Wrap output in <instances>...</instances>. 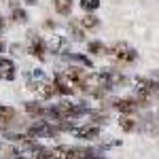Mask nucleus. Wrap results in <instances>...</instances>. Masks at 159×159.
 I'll use <instances>...</instances> for the list:
<instances>
[{
	"label": "nucleus",
	"mask_w": 159,
	"mask_h": 159,
	"mask_svg": "<svg viewBox=\"0 0 159 159\" xmlns=\"http://www.w3.org/2000/svg\"><path fill=\"white\" fill-rule=\"evenodd\" d=\"M25 79H28V81H25L28 89H30L36 98H40V100H51L55 93H57V87H55V83H53V79H49L47 74L43 72V70H38V68L30 70Z\"/></svg>",
	"instance_id": "nucleus-1"
},
{
	"label": "nucleus",
	"mask_w": 159,
	"mask_h": 159,
	"mask_svg": "<svg viewBox=\"0 0 159 159\" xmlns=\"http://www.w3.org/2000/svg\"><path fill=\"white\" fill-rule=\"evenodd\" d=\"M55 110H57L60 121H74L89 112V108L81 102H60V104H55Z\"/></svg>",
	"instance_id": "nucleus-2"
},
{
	"label": "nucleus",
	"mask_w": 159,
	"mask_h": 159,
	"mask_svg": "<svg viewBox=\"0 0 159 159\" xmlns=\"http://www.w3.org/2000/svg\"><path fill=\"white\" fill-rule=\"evenodd\" d=\"M159 96V83L151 76H138L136 79V98L151 102L153 98Z\"/></svg>",
	"instance_id": "nucleus-3"
},
{
	"label": "nucleus",
	"mask_w": 159,
	"mask_h": 159,
	"mask_svg": "<svg viewBox=\"0 0 159 159\" xmlns=\"http://www.w3.org/2000/svg\"><path fill=\"white\" fill-rule=\"evenodd\" d=\"M108 55L115 61H119V64H134L138 60V51L132 45H127V43H115V45H110Z\"/></svg>",
	"instance_id": "nucleus-4"
},
{
	"label": "nucleus",
	"mask_w": 159,
	"mask_h": 159,
	"mask_svg": "<svg viewBox=\"0 0 159 159\" xmlns=\"http://www.w3.org/2000/svg\"><path fill=\"white\" fill-rule=\"evenodd\" d=\"M148 106V102L140 98H121V100H112V108H117L121 115H127V117H132L138 108H144Z\"/></svg>",
	"instance_id": "nucleus-5"
},
{
	"label": "nucleus",
	"mask_w": 159,
	"mask_h": 159,
	"mask_svg": "<svg viewBox=\"0 0 159 159\" xmlns=\"http://www.w3.org/2000/svg\"><path fill=\"white\" fill-rule=\"evenodd\" d=\"M28 134L32 138H53L57 134V127L53 125L51 121H45V119H36L28 127Z\"/></svg>",
	"instance_id": "nucleus-6"
},
{
	"label": "nucleus",
	"mask_w": 159,
	"mask_h": 159,
	"mask_svg": "<svg viewBox=\"0 0 159 159\" xmlns=\"http://www.w3.org/2000/svg\"><path fill=\"white\" fill-rule=\"evenodd\" d=\"M25 49H28V53H30L32 57H36V60H40V61L47 60V55H45V53H47V43L40 36H36L34 32L28 34V45H25Z\"/></svg>",
	"instance_id": "nucleus-7"
},
{
	"label": "nucleus",
	"mask_w": 159,
	"mask_h": 159,
	"mask_svg": "<svg viewBox=\"0 0 159 159\" xmlns=\"http://www.w3.org/2000/svg\"><path fill=\"white\" fill-rule=\"evenodd\" d=\"M68 47H70V43L66 36H51L47 40V51L55 55H68Z\"/></svg>",
	"instance_id": "nucleus-8"
},
{
	"label": "nucleus",
	"mask_w": 159,
	"mask_h": 159,
	"mask_svg": "<svg viewBox=\"0 0 159 159\" xmlns=\"http://www.w3.org/2000/svg\"><path fill=\"white\" fill-rule=\"evenodd\" d=\"M72 134L81 140H96V138H100V125L87 123V125H81V127H74Z\"/></svg>",
	"instance_id": "nucleus-9"
},
{
	"label": "nucleus",
	"mask_w": 159,
	"mask_h": 159,
	"mask_svg": "<svg viewBox=\"0 0 159 159\" xmlns=\"http://www.w3.org/2000/svg\"><path fill=\"white\" fill-rule=\"evenodd\" d=\"M53 83H55V87H57V93H61V96H72L74 85L66 79V74H64V72H55Z\"/></svg>",
	"instance_id": "nucleus-10"
},
{
	"label": "nucleus",
	"mask_w": 159,
	"mask_h": 159,
	"mask_svg": "<svg viewBox=\"0 0 159 159\" xmlns=\"http://www.w3.org/2000/svg\"><path fill=\"white\" fill-rule=\"evenodd\" d=\"M0 79L4 81H13L15 79V64L9 57H2L0 55Z\"/></svg>",
	"instance_id": "nucleus-11"
},
{
	"label": "nucleus",
	"mask_w": 159,
	"mask_h": 159,
	"mask_svg": "<svg viewBox=\"0 0 159 159\" xmlns=\"http://www.w3.org/2000/svg\"><path fill=\"white\" fill-rule=\"evenodd\" d=\"M15 119H17V110L13 108V106L0 104V125H2V127H7V125H11Z\"/></svg>",
	"instance_id": "nucleus-12"
},
{
	"label": "nucleus",
	"mask_w": 159,
	"mask_h": 159,
	"mask_svg": "<svg viewBox=\"0 0 159 159\" xmlns=\"http://www.w3.org/2000/svg\"><path fill=\"white\" fill-rule=\"evenodd\" d=\"M79 24H81L83 30H96V28L100 25V19L96 17V15H91V13H85V15L79 19Z\"/></svg>",
	"instance_id": "nucleus-13"
},
{
	"label": "nucleus",
	"mask_w": 159,
	"mask_h": 159,
	"mask_svg": "<svg viewBox=\"0 0 159 159\" xmlns=\"http://www.w3.org/2000/svg\"><path fill=\"white\" fill-rule=\"evenodd\" d=\"M87 49H89V53H93V55H108L110 47L104 45L102 40H91V43L87 45Z\"/></svg>",
	"instance_id": "nucleus-14"
},
{
	"label": "nucleus",
	"mask_w": 159,
	"mask_h": 159,
	"mask_svg": "<svg viewBox=\"0 0 159 159\" xmlns=\"http://www.w3.org/2000/svg\"><path fill=\"white\" fill-rule=\"evenodd\" d=\"M119 127H121L123 132H136L138 129V121H136L134 117H127V115H121V119H119Z\"/></svg>",
	"instance_id": "nucleus-15"
},
{
	"label": "nucleus",
	"mask_w": 159,
	"mask_h": 159,
	"mask_svg": "<svg viewBox=\"0 0 159 159\" xmlns=\"http://www.w3.org/2000/svg\"><path fill=\"white\" fill-rule=\"evenodd\" d=\"M108 72V81H110V87L115 89V87H123L127 83V79L123 76L121 72H117V70H106Z\"/></svg>",
	"instance_id": "nucleus-16"
},
{
	"label": "nucleus",
	"mask_w": 159,
	"mask_h": 159,
	"mask_svg": "<svg viewBox=\"0 0 159 159\" xmlns=\"http://www.w3.org/2000/svg\"><path fill=\"white\" fill-rule=\"evenodd\" d=\"M53 7L60 15H70L72 11V0H53Z\"/></svg>",
	"instance_id": "nucleus-17"
},
{
	"label": "nucleus",
	"mask_w": 159,
	"mask_h": 159,
	"mask_svg": "<svg viewBox=\"0 0 159 159\" xmlns=\"http://www.w3.org/2000/svg\"><path fill=\"white\" fill-rule=\"evenodd\" d=\"M68 32H70V36H72L74 40H83V38H85V32H83V28H81L79 21H70V24H68Z\"/></svg>",
	"instance_id": "nucleus-18"
},
{
	"label": "nucleus",
	"mask_w": 159,
	"mask_h": 159,
	"mask_svg": "<svg viewBox=\"0 0 159 159\" xmlns=\"http://www.w3.org/2000/svg\"><path fill=\"white\" fill-rule=\"evenodd\" d=\"M100 7V0H81V9L85 13H91Z\"/></svg>",
	"instance_id": "nucleus-19"
},
{
	"label": "nucleus",
	"mask_w": 159,
	"mask_h": 159,
	"mask_svg": "<svg viewBox=\"0 0 159 159\" xmlns=\"http://www.w3.org/2000/svg\"><path fill=\"white\" fill-rule=\"evenodd\" d=\"M66 57H68V60H76V61H81V64H83V66H87V68H93L91 60H89V57H85V55H79V53H68Z\"/></svg>",
	"instance_id": "nucleus-20"
},
{
	"label": "nucleus",
	"mask_w": 159,
	"mask_h": 159,
	"mask_svg": "<svg viewBox=\"0 0 159 159\" xmlns=\"http://www.w3.org/2000/svg\"><path fill=\"white\" fill-rule=\"evenodd\" d=\"M13 21L25 24V21H28V13H25L24 9H15V11H13Z\"/></svg>",
	"instance_id": "nucleus-21"
},
{
	"label": "nucleus",
	"mask_w": 159,
	"mask_h": 159,
	"mask_svg": "<svg viewBox=\"0 0 159 159\" xmlns=\"http://www.w3.org/2000/svg\"><path fill=\"white\" fill-rule=\"evenodd\" d=\"M11 51L15 55H19V53H21V47H19V45H11Z\"/></svg>",
	"instance_id": "nucleus-22"
},
{
	"label": "nucleus",
	"mask_w": 159,
	"mask_h": 159,
	"mask_svg": "<svg viewBox=\"0 0 159 159\" xmlns=\"http://www.w3.org/2000/svg\"><path fill=\"white\" fill-rule=\"evenodd\" d=\"M9 4H11L13 11H15V9H19V0H9Z\"/></svg>",
	"instance_id": "nucleus-23"
},
{
	"label": "nucleus",
	"mask_w": 159,
	"mask_h": 159,
	"mask_svg": "<svg viewBox=\"0 0 159 159\" xmlns=\"http://www.w3.org/2000/svg\"><path fill=\"white\" fill-rule=\"evenodd\" d=\"M4 28H7V19H4V17H0V32H2Z\"/></svg>",
	"instance_id": "nucleus-24"
},
{
	"label": "nucleus",
	"mask_w": 159,
	"mask_h": 159,
	"mask_svg": "<svg viewBox=\"0 0 159 159\" xmlns=\"http://www.w3.org/2000/svg\"><path fill=\"white\" fill-rule=\"evenodd\" d=\"M151 79H155V81H157V83H159V70H155V72L151 74Z\"/></svg>",
	"instance_id": "nucleus-25"
},
{
	"label": "nucleus",
	"mask_w": 159,
	"mask_h": 159,
	"mask_svg": "<svg viewBox=\"0 0 159 159\" xmlns=\"http://www.w3.org/2000/svg\"><path fill=\"white\" fill-rule=\"evenodd\" d=\"M4 49H7V45H4V40H2V36H0V53H2Z\"/></svg>",
	"instance_id": "nucleus-26"
},
{
	"label": "nucleus",
	"mask_w": 159,
	"mask_h": 159,
	"mask_svg": "<svg viewBox=\"0 0 159 159\" xmlns=\"http://www.w3.org/2000/svg\"><path fill=\"white\" fill-rule=\"evenodd\" d=\"M24 2H28V4H36L38 0H24Z\"/></svg>",
	"instance_id": "nucleus-27"
},
{
	"label": "nucleus",
	"mask_w": 159,
	"mask_h": 159,
	"mask_svg": "<svg viewBox=\"0 0 159 159\" xmlns=\"http://www.w3.org/2000/svg\"><path fill=\"white\" fill-rule=\"evenodd\" d=\"M13 159H28V157H24V155H15Z\"/></svg>",
	"instance_id": "nucleus-28"
}]
</instances>
